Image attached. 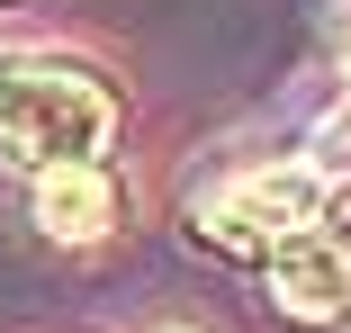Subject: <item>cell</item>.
I'll list each match as a JSON object with an SVG mask.
<instances>
[{
    "mask_svg": "<svg viewBox=\"0 0 351 333\" xmlns=\"http://www.w3.org/2000/svg\"><path fill=\"white\" fill-rule=\"evenodd\" d=\"M117 90L108 73L73 54H36V45H0V153H10L27 180L36 171H82L108 162L117 145Z\"/></svg>",
    "mask_w": 351,
    "mask_h": 333,
    "instance_id": "obj_1",
    "label": "cell"
},
{
    "mask_svg": "<svg viewBox=\"0 0 351 333\" xmlns=\"http://www.w3.org/2000/svg\"><path fill=\"white\" fill-rule=\"evenodd\" d=\"M342 99H351V27H342Z\"/></svg>",
    "mask_w": 351,
    "mask_h": 333,
    "instance_id": "obj_5",
    "label": "cell"
},
{
    "mask_svg": "<svg viewBox=\"0 0 351 333\" xmlns=\"http://www.w3.org/2000/svg\"><path fill=\"white\" fill-rule=\"evenodd\" d=\"M324 208H333V189L306 162H252V171H226L207 198H189V234L234 261H270L289 234L324 225Z\"/></svg>",
    "mask_w": 351,
    "mask_h": 333,
    "instance_id": "obj_2",
    "label": "cell"
},
{
    "mask_svg": "<svg viewBox=\"0 0 351 333\" xmlns=\"http://www.w3.org/2000/svg\"><path fill=\"white\" fill-rule=\"evenodd\" d=\"M261 288L289 324H351V225H306L261 261Z\"/></svg>",
    "mask_w": 351,
    "mask_h": 333,
    "instance_id": "obj_3",
    "label": "cell"
},
{
    "mask_svg": "<svg viewBox=\"0 0 351 333\" xmlns=\"http://www.w3.org/2000/svg\"><path fill=\"white\" fill-rule=\"evenodd\" d=\"M126 217V189L108 162H82V171H36L27 180V225L45 243H108Z\"/></svg>",
    "mask_w": 351,
    "mask_h": 333,
    "instance_id": "obj_4",
    "label": "cell"
}]
</instances>
